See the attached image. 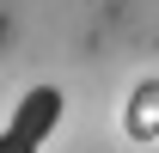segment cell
<instances>
[{
	"mask_svg": "<svg viewBox=\"0 0 159 153\" xmlns=\"http://www.w3.org/2000/svg\"><path fill=\"white\" fill-rule=\"evenodd\" d=\"M61 104H67V98H61L55 86H31V92L19 98V110H12V123H6V129L25 135L31 147H43V141H49V129L61 123Z\"/></svg>",
	"mask_w": 159,
	"mask_h": 153,
	"instance_id": "obj_1",
	"label": "cell"
},
{
	"mask_svg": "<svg viewBox=\"0 0 159 153\" xmlns=\"http://www.w3.org/2000/svg\"><path fill=\"white\" fill-rule=\"evenodd\" d=\"M0 153H37L25 135H12V129H0Z\"/></svg>",
	"mask_w": 159,
	"mask_h": 153,
	"instance_id": "obj_2",
	"label": "cell"
}]
</instances>
